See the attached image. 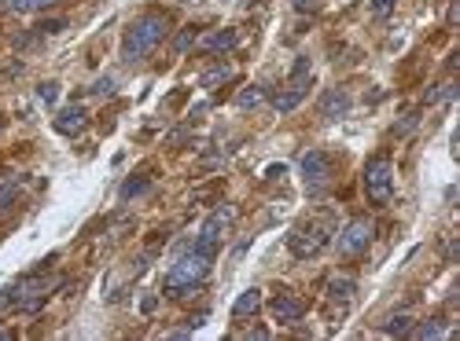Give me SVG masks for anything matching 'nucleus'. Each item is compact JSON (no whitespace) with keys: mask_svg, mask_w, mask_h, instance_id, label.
<instances>
[{"mask_svg":"<svg viewBox=\"0 0 460 341\" xmlns=\"http://www.w3.org/2000/svg\"><path fill=\"white\" fill-rule=\"evenodd\" d=\"M166 33H170V19H166L162 11H144L140 19L129 22V30L122 37V59L140 63L166 41Z\"/></svg>","mask_w":460,"mask_h":341,"instance_id":"nucleus-1","label":"nucleus"},{"mask_svg":"<svg viewBox=\"0 0 460 341\" xmlns=\"http://www.w3.org/2000/svg\"><path fill=\"white\" fill-rule=\"evenodd\" d=\"M210 260L207 253H199L196 246H188V250L173 260V268L166 272V286L162 290L170 297H184V294H196V286L210 275Z\"/></svg>","mask_w":460,"mask_h":341,"instance_id":"nucleus-2","label":"nucleus"},{"mask_svg":"<svg viewBox=\"0 0 460 341\" xmlns=\"http://www.w3.org/2000/svg\"><path fill=\"white\" fill-rule=\"evenodd\" d=\"M59 286V279H41V275H22V279L11 286V290L4 294L11 305H15L19 312H41L45 308V301H48V294H52Z\"/></svg>","mask_w":460,"mask_h":341,"instance_id":"nucleus-3","label":"nucleus"},{"mask_svg":"<svg viewBox=\"0 0 460 341\" xmlns=\"http://www.w3.org/2000/svg\"><path fill=\"white\" fill-rule=\"evenodd\" d=\"M328 239H331L328 220H306V224H299L295 231L287 235V250H291V257L310 260V257H317V253L324 250Z\"/></svg>","mask_w":460,"mask_h":341,"instance_id":"nucleus-4","label":"nucleus"},{"mask_svg":"<svg viewBox=\"0 0 460 341\" xmlns=\"http://www.w3.org/2000/svg\"><path fill=\"white\" fill-rule=\"evenodd\" d=\"M365 194L372 206H387L394 194V162L390 154H376L365 165Z\"/></svg>","mask_w":460,"mask_h":341,"instance_id":"nucleus-5","label":"nucleus"},{"mask_svg":"<svg viewBox=\"0 0 460 341\" xmlns=\"http://www.w3.org/2000/svg\"><path fill=\"white\" fill-rule=\"evenodd\" d=\"M232 220H236V209L232 206H221V209H214V213L207 217V224L199 228V235H196V250L199 253H207V257H214L217 250H221V242H225V235H228V228H232Z\"/></svg>","mask_w":460,"mask_h":341,"instance_id":"nucleus-6","label":"nucleus"},{"mask_svg":"<svg viewBox=\"0 0 460 341\" xmlns=\"http://www.w3.org/2000/svg\"><path fill=\"white\" fill-rule=\"evenodd\" d=\"M372 231H376V224L368 217H354L350 224L339 231V239H335L339 253L342 257H361L368 250V242H372Z\"/></svg>","mask_w":460,"mask_h":341,"instance_id":"nucleus-7","label":"nucleus"},{"mask_svg":"<svg viewBox=\"0 0 460 341\" xmlns=\"http://www.w3.org/2000/svg\"><path fill=\"white\" fill-rule=\"evenodd\" d=\"M302 180H306V188H310V194H321L328 188V180H331V154L328 151H310V154H302Z\"/></svg>","mask_w":460,"mask_h":341,"instance_id":"nucleus-8","label":"nucleus"},{"mask_svg":"<svg viewBox=\"0 0 460 341\" xmlns=\"http://www.w3.org/2000/svg\"><path fill=\"white\" fill-rule=\"evenodd\" d=\"M317 110H321V117H328V122H339V117L350 114V96L342 88H328L321 103H317Z\"/></svg>","mask_w":460,"mask_h":341,"instance_id":"nucleus-9","label":"nucleus"},{"mask_svg":"<svg viewBox=\"0 0 460 341\" xmlns=\"http://www.w3.org/2000/svg\"><path fill=\"white\" fill-rule=\"evenodd\" d=\"M269 312H273L276 323H299L306 316V305H302L299 297H291V294H276L273 305H269Z\"/></svg>","mask_w":460,"mask_h":341,"instance_id":"nucleus-10","label":"nucleus"},{"mask_svg":"<svg viewBox=\"0 0 460 341\" xmlns=\"http://www.w3.org/2000/svg\"><path fill=\"white\" fill-rule=\"evenodd\" d=\"M85 122H88V114L74 103V107H67V110H59V117H56V133H63V136H78L81 128H85Z\"/></svg>","mask_w":460,"mask_h":341,"instance_id":"nucleus-11","label":"nucleus"},{"mask_svg":"<svg viewBox=\"0 0 460 341\" xmlns=\"http://www.w3.org/2000/svg\"><path fill=\"white\" fill-rule=\"evenodd\" d=\"M306 88H310V85H287L284 92H276V96H273L276 114H291V110H295L299 103L306 99Z\"/></svg>","mask_w":460,"mask_h":341,"instance_id":"nucleus-12","label":"nucleus"},{"mask_svg":"<svg viewBox=\"0 0 460 341\" xmlns=\"http://www.w3.org/2000/svg\"><path fill=\"white\" fill-rule=\"evenodd\" d=\"M236 41H239L236 30H214V33H207V37L199 41V48H203V51H232Z\"/></svg>","mask_w":460,"mask_h":341,"instance_id":"nucleus-13","label":"nucleus"},{"mask_svg":"<svg viewBox=\"0 0 460 341\" xmlns=\"http://www.w3.org/2000/svg\"><path fill=\"white\" fill-rule=\"evenodd\" d=\"M258 308H262V290H244V294L236 297V305H232V319L254 316Z\"/></svg>","mask_w":460,"mask_h":341,"instance_id":"nucleus-14","label":"nucleus"},{"mask_svg":"<svg viewBox=\"0 0 460 341\" xmlns=\"http://www.w3.org/2000/svg\"><path fill=\"white\" fill-rule=\"evenodd\" d=\"M379 331L390 334V338H405L409 331H413V316H409V312H394V316H387L379 323Z\"/></svg>","mask_w":460,"mask_h":341,"instance_id":"nucleus-15","label":"nucleus"},{"mask_svg":"<svg viewBox=\"0 0 460 341\" xmlns=\"http://www.w3.org/2000/svg\"><path fill=\"white\" fill-rule=\"evenodd\" d=\"M357 294V283L350 275H335V279H328V297L331 301H350Z\"/></svg>","mask_w":460,"mask_h":341,"instance_id":"nucleus-16","label":"nucleus"},{"mask_svg":"<svg viewBox=\"0 0 460 341\" xmlns=\"http://www.w3.org/2000/svg\"><path fill=\"white\" fill-rule=\"evenodd\" d=\"M228 77H232V67H228V63H214V67L203 70L199 85H203V88H217V85H225Z\"/></svg>","mask_w":460,"mask_h":341,"instance_id":"nucleus-17","label":"nucleus"},{"mask_svg":"<svg viewBox=\"0 0 460 341\" xmlns=\"http://www.w3.org/2000/svg\"><path fill=\"white\" fill-rule=\"evenodd\" d=\"M262 103H265V88H262V85H251V88H244V92L236 96V107H239V110H258Z\"/></svg>","mask_w":460,"mask_h":341,"instance_id":"nucleus-18","label":"nucleus"},{"mask_svg":"<svg viewBox=\"0 0 460 341\" xmlns=\"http://www.w3.org/2000/svg\"><path fill=\"white\" fill-rule=\"evenodd\" d=\"M148 188H151V180H148V176H133V180H125V183H122V191H118V194H122V202H133V199H140V194H144Z\"/></svg>","mask_w":460,"mask_h":341,"instance_id":"nucleus-19","label":"nucleus"},{"mask_svg":"<svg viewBox=\"0 0 460 341\" xmlns=\"http://www.w3.org/2000/svg\"><path fill=\"white\" fill-rule=\"evenodd\" d=\"M409 334H413V338H420V341H427V338H442V334H445V319H427V323L413 326Z\"/></svg>","mask_w":460,"mask_h":341,"instance_id":"nucleus-20","label":"nucleus"},{"mask_svg":"<svg viewBox=\"0 0 460 341\" xmlns=\"http://www.w3.org/2000/svg\"><path fill=\"white\" fill-rule=\"evenodd\" d=\"M453 96H457V85H453V81H445V85H434V88H427L424 103H442V99H453Z\"/></svg>","mask_w":460,"mask_h":341,"instance_id":"nucleus-21","label":"nucleus"},{"mask_svg":"<svg viewBox=\"0 0 460 341\" xmlns=\"http://www.w3.org/2000/svg\"><path fill=\"white\" fill-rule=\"evenodd\" d=\"M191 44H196V26H184V30L173 37V51L181 56V51H188Z\"/></svg>","mask_w":460,"mask_h":341,"instance_id":"nucleus-22","label":"nucleus"},{"mask_svg":"<svg viewBox=\"0 0 460 341\" xmlns=\"http://www.w3.org/2000/svg\"><path fill=\"white\" fill-rule=\"evenodd\" d=\"M15 199H19V188L15 183H4V188H0V213H8V209L15 206Z\"/></svg>","mask_w":460,"mask_h":341,"instance_id":"nucleus-23","label":"nucleus"},{"mask_svg":"<svg viewBox=\"0 0 460 341\" xmlns=\"http://www.w3.org/2000/svg\"><path fill=\"white\" fill-rule=\"evenodd\" d=\"M63 30H67V19H45L41 26H37V33H41V37H56Z\"/></svg>","mask_w":460,"mask_h":341,"instance_id":"nucleus-24","label":"nucleus"},{"mask_svg":"<svg viewBox=\"0 0 460 341\" xmlns=\"http://www.w3.org/2000/svg\"><path fill=\"white\" fill-rule=\"evenodd\" d=\"M416 122H420V110L405 114V122H398V125H394V136H409V133L416 128Z\"/></svg>","mask_w":460,"mask_h":341,"instance_id":"nucleus-25","label":"nucleus"},{"mask_svg":"<svg viewBox=\"0 0 460 341\" xmlns=\"http://www.w3.org/2000/svg\"><path fill=\"white\" fill-rule=\"evenodd\" d=\"M45 4H52V0H8L11 11H37V8H45Z\"/></svg>","mask_w":460,"mask_h":341,"instance_id":"nucleus-26","label":"nucleus"},{"mask_svg":"<svg viewBox=\"0 0 460 341\" xmlns=\"http://www.w3.org/2000/svg\"><path fill=\"white\" fill-rule=\"evenodd\" d=\"M37 96H41L45 103H56V99H59V85H56V81H45L41 88H37Z\"/></svg>","mask_w":460,"mask_h":341,"instance_id":"nucleus-27","label":"nucleus"},{"mask_svg":"<svg viewBox=\"0 0 460 341\" xmlns=\"http://www.w3.org/2000/svg\"><path fill=\"white\" fill-rule=\"evenodd\" d=\"M88 92H93V96H111V92H114V77H100Z\"/></svg>","mask_w":460,"mask_h":341,"instance_id":"nucleus-28","label":"nucleus"},{"mask_svg":"<svg viewBox=\"0 0 460 341\" xmlns=\"http://www.w3.org/2000/svg\"><path fill=\"white\" fill-rule=\"evenodd\" d=\"M394 4H398V0H372V15H376V19L390 15V11H394Z\"/></svg>","mask_w":460,"mask_h":341,"instance_id":"nucleus-29","label":"nucleus"},{"mask_svg":"<svg viewBox=\"0 0 460 341\" xmlns=\"http://www.w3.org/2000/svg\"><path fill=\"white\" fill-rule=\"evenodd\" d=\"M203 323H207V312H199V316H191V319H188V331H196V326H203Z\"/></svg>","mask_w":460,"mask_h":341,"instance_id":"nucleus-30","label":"nucleus"},{"mask_svg":"<svg viewBox=\"0 0 460 341\" xmlns=\"http://www.w3.org/2000/svg\"><path fill=\"white\" fill-rule=\"evenodd\" d=\"M8 308H11V301H8V297H0V316H4Z\"/></svg>","mask_w":460,"mask_h":341,"instance_id":"nucleus-31","label":"nucleus"},{"mask_svg":"<svg viewBox=\"0 0 460 341\" xmlns=\"http://www.w3.org/2000/svg\"><path fill=\"white\" fill-rule=\"evenodd\" d=\"M4 338H11V331H0V341H4Z\"/></svg>","mask_w":460,"mask_h":341,"instance_id":"nucleus-32","label":"nucleus"}]
</instances>
